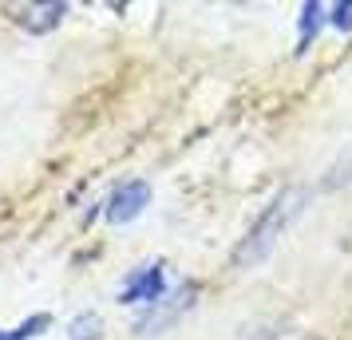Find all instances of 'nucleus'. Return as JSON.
Wrapping results in <instances>:
<instances>
[{
    "mask_svg": "<svg viewBox=\"0 0 352 340\" xmlns=\"http://www.w3.org/2000/svg\"><path fill=\"white\" fill-rule=\"evenodd\" d=\"M301 210H305V190H301V186L281 190V194L261 210V218L250 226V234L241 238V245L234 249V265L245 269V265H257L261 258H270V249L281 242V234L293 226V218H297Z\"/></svg>",
    "mask_w": 352,
    "mask_h": 340,
    "instance_id": "nucleus-1",
    "label": "nucleus"
},
{
    "mask_svg": "<svg viewBox=\"0 0 352 340\" xmlns=\"http://www.w3.org/2000/svg\"><path fill=\"white\" fill-rule=\"evenodd\" d=\"M162 265H143V269H135V273L123 281V289H119V301H127V305H159L162 301Z\"/></svg>",
    "mask_w": 352,
    "mask_h": 340,
    "instance_id": "nucleus-2",
    "label": "nucleus"
},
{
    "mask_svg": "<svg viewBox=\"0 0 352 340\" xmlns=\"http://www.w3.org/2000/svg\"><path fill=\"white\" fill-rule=\"evenodd\" d=\"M146 202H151V186H146V182H123V186L107 198V218H111L115 226L135 222V218L146 210Z\"/></svg>",
    "mask_w": 352,
    "mask_h": 340,
    "instance_id": "nucleus-3",
    "label": "nucleus"
},
{
    "mask_svg": "<svg viewBox=\"0 0 352 340\" xmlns=\"http://www.w3.org/2000/svg\"><path fill=\"white\" fill-rule=\"evenodd\" d=\"M64 12H67V4H60V0H52V4H28V8H20L16 24H24V28L36 32V36H44L64 20Z\"/></svg>",
    "mask_w": 352,
    "mask_h": 340,
    "instance_id": "nucleus-4",
    "label": "nucleus"
},
{
    "mask_svg": "<svg viewBox=\"0 0 352 340\" xmlns=\"http://www.w3.org/2000/svg\"><path fill=\"white\" fill-rule=\"evenodd\" d=\"M194 293H198V289H194V285H186V289H178L175 297H166L170 305H162V301H159L162 308H159V313H146L143 321H139V332H143V337H151V332H159L162 324H170V321L178 317V313H182V308H190Z\"/></svg>",
    "mask_w": 352,
    "mask_h": 340,
    "instance_id": "nucleus-5",
    "label": "nucleus"
},
{
    "mask_svg": "<svg viewBox=\"0 0 352 340\" xmlns=\"http://www.w3.org/2000/svg\"><path fill=\"white\" fill-rule=\"evenodd\" d=\"M48 328H52V317L36 313V317H28V321L12 324V328H0V340H36L40 332H48Z\"/></svg>",
    "mask_w": 352,
    "mask_h": 340,
    "instance_id": "nucleus-6",
    "label": "nucleus"
},
{
    "mask_svg": "<svg viewBox=\"0 0 352 340\" xmlns=\"http://www.w3.org/2000/svg\"><path fill=\"white\" fill-rule=\"evenodd\" d=\"M67 332H72V340H103V321H99V313H80L67 324Z\"/></svg>",
    "mask_w": 352,
    "mask_h": 340,
    "instance_id": "nucleus-7",
    "label": "nucleus"
},
{
    "mask_svg": "<svg viewBox=\"0 0 352 340\" xmlns=\"http://www.w3.org/2000/svg\"><path fill=\"white\" fill-rule=\"evenodd\" d=\"M320 4H305V16H301V44H309V36H317L320 28Z\"/></svg>",
    "mask_w": 352,
    "mask_h": 340,
    "instance_id": "nucleus-8",
    "label": "nucleus"
},
{
    "mask_svg": "<svg viewBox=\"0 0 352 340\" xmlns=\"http://www.w3.org/2000/svg\"><path fill=\"white\" fill-rule=\"evenodd\" d=\"M333 28H340V32H349V28H352V0L333 8Z\"/></svg>",
    "mask_w": 352,
    "mask_h": 340,
    "instance_id": "nucleus-9",
    "label": "nucleus"
}]
</instances>
